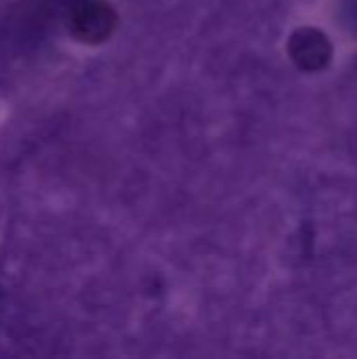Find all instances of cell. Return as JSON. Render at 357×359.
Returning <instances> with one entry per match:
<instances>
[{"mask_svg":"<svg viewBox=\"0 0 357 359\" xmlns=\"http://www.w3.org/2000/svg\"><path fill=\"white\" fill-rule=\"evenodd\" d=\"M114 21L116 17L105 4H84L74 13L69 27L76 38L84 42H97L112 32Z\"/></svg>","mask_w":357,"mask_h":359,"instance_id":"6da1fadb","label":"cell"},{"mask_svg":"<svg viewBox=\"0 0 357 359\" xmlns=\"http://www.w3.org/2000/svg\"><path fill=\"white\" fill-rule=\"evenodd\" d=\"M290 53L292 59L307 69H318L322 67L328 57H330V46L326 36H322L316 29H301L292 36L290 42Z\"/></svg>","mask_w":357,"mask_h":359,"instance_id":"7a4b0ae2","label":"cell"}]
</instances>
